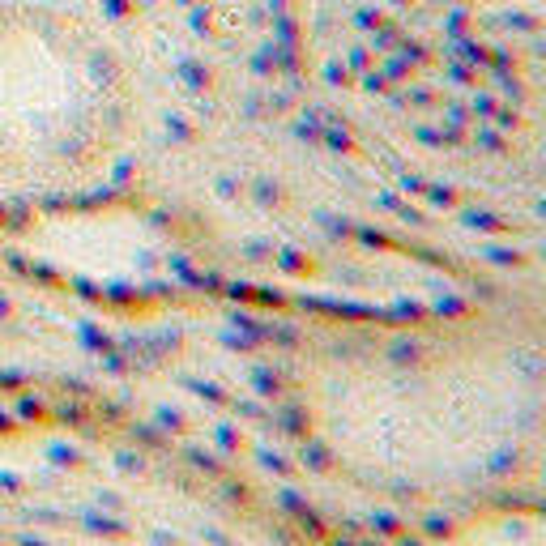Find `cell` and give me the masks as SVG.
I'll return each mask as SVG.
<instances>
[{"mask_svg":"<svg viewBox=\"0 0 546 546\" xmlns=\"http://www.w3.org/2000/svg\"><path fill=\"white\" fill-rule=\"evenodd\" d=\"M128 107V60L90 13L0 0V163L82 167L116 141Z\"/></svg>","mask_w":546,"mask_h":546,"instance_id":"obj_1","label":"cell"}]
</instances>
